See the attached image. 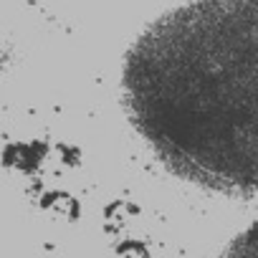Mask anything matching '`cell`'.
<instances>
[{
	"label": "cell",
	"mask_w": 258,
	"mask_h": 258,
	"mask_svg": "<svg viewBox=\"0 0 258 258\" xmlns=\"http://www.w3.org/2000/svg\"><path fill=\"white\" fill-rule=\"evenodd\" d=\"M121 99L172 175L258 198V0H198L157 18L124 58Z\"/></svg>",
	"instance_id": "obj_1"
},
{
	"label": "cell",
	"mask_w": 258,
	"mask_h": 258,
	"mask_svg": "<svg viewBox=\"0 0 258 258\" xmlns=\"http://www.w3.org/2000/svg\"><path fill=\"white\" fill-rule=\"evenodd\" d=\"M223 258H258V223L243 230L223 253Z\"/></svg>",
	"instance_id": "obj_2"
}]
</instances>
